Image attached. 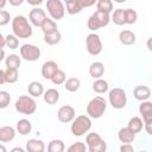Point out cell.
I'll list each match as a JSON object with an SVG mask.
<instances>
[{"instance_id":"cell-13","label":"cell","mask_w":152,"mask_h":152,"mask_svg":"<svg viewBox=\"0 0 152 152\" xmlns=\"http://www.w3.org/2000/svg\"><path fill=\"white\" fill-rule=\"evenodd\" d=\"M139 113L142 116L144 122H152V102L151 101H142L139 104Z\"/></svg>"},{"instance_id":"cell-21","label":"cell","mask_w":152,"mask_h":152,"mask_svg":"<svg viewBox=\"0 0 152 152\" xmlns=\"http://www.w3.org/2000/svg\"><path fill=\"white\" fill-rule=\"evenodd\" d=\"M64 7H65L66 13L70 14V15L77 14L83 10L81 0H66L65 4H64Z\"/></svg>"},{"instance_id":"cell-18","label":"cell","mask_w":152,"mask_h":152,"mask_svg":"<svg viewBox=\"0 0 152 152\" xmlns=\"http://www.w3.org/2000/svg\"><path fill=\"white\" fill-rule=\"evenodd\" d=\"M119 40L124 45H133L137 40L135 33L131 30H122L119 33Z\"/></svg>"},{"instance_id":"cell-36","label":"cell","mask_w":152,"mask_h":152,"mask_svg":"<svg viewBox=\"0 0 152 152\" xmlns=\"http://www.w3.org/2000/svg\"><path fill=\"white\" fill-rule=\"evenodd\" d=\"M138 13L132 8H125V23L128 25H132L137 21Z\"/></svg>"},{"instance_id":"cell-45","label":"cell","mask_w":152,"mask_h":152,"mask_svg":"<svg viewBox=\"0 0 152 152\" xmlns=\"http://www.w3.org/2000/svg\"><path fill=\"white\" fill-rule=\"evenodd\" d=\"M8 2L11 6H20L24 4V0H10Z\"/></svg>"},{"instance_id":"cell-32","label":"cell","mask_w":152,"mask_h":152,"mask_svg":"<svg viewBox=\"0 0 152 152\" xmlns=\"http://www.w3.org/2000/svg\"><path fill=\"white\" fill-rule=\"evenodd\" d=\"M65 145L61 139H53L48 144V152H64Z\"/></svg>"},{"instance_id":"cell-30","label":"cell","mask_w":152,"mask_h":152,"mask_svg":"<svg viewBox=\"0 0 152 152\" xmlns=\"http://www.w3.org/2000/svg\"><path fill=\"white\" fill-rule=\"evenodd\" d=\"M40 28H42V31H43L44 34H49V33H52V32H55V31L58 30L56 21L52 20V19H50V18H46L44 20V23L42 24Z\"/></svg>"},{"instance_id":"cell-53","label":"cell","mask_w":152,"mask_h":152,"mask_svg":"<svg viewBox=\"0 0 152 152\" xmlns=\"http://www.w3.org/2000/svg\"><path fill=\"white\" fill-rule=\"evenodd\" d=\"M140 152H147V151H140Z\"/></svg>"},{"instance_id":"cell-52","label":"cell","mask_w":152,"mask_h":152,"mask_svg":"<svg viewBox=\"0 0 152 152\" xmlns=\"http://www.w3.org/2000/svg\"><path fill=\"white\" fill-rule=\"evenodd\" d=\"M0 152H7V148L5 147V145L0 144Z\"/></svg>"},{"instance_id":"cell-19","label":"cell","mask_w":152,"mask_h":152,"mask_svg":"<svg viewBox=\"0 0 152 152\" xmlns=\"http://www.w3.org/2000/svg\"><path fill=\"white\" fill-rule=\"evenodd\" d=\"M104 74V65L102 62H93L89 66V75L94 80H99Z\"/></svg>"},{"instance_id":"cell-4","label":"cell","mask_w":152,"mask_h":152,"mask_svg":"<svg viewBox=\"0 0 152 152\" xmlns=\"http://www.w3.org/2000/svg\"><path fill=\"white\" fill-rule=\"evenodd\" d=\"M14 108L20 114L31 115L37 109V102L30 95H21L17 99V101L14 103Z\"/></svg>"},{"instance_id":"cell-14","label":"cell","mask_w":152,"mask_h":152,"mask_svg":"<svg viewBox=\"0 0 152 152\" xmlns=\"http://www.w3.org/2000/svg\"><path fill=\"white\" fill-rule=\"evenodd\" d=\"M133 96L138 101H147L151 96V89L147 86H137L133 89Z\"/></svg>"},{"instance_id":"cell-2","label":"cell","mask_w":152,"mask_h":152,"mask_svg":"<svg viewBox=\"0 0 152 152\" xmlns=\"http://www.w3.org/2000/svg\"><path fill=\"white\" fill-rule=\"evenodd\" d=\"M107 109V101L102 96L93 97L87 104V115L90 119H100Z\"/></svg>"},{"instance_id":"cell-9","label":"cell","mask_w":152,"mask_h":152,"mask_svg":"<svg viewBox=\"0 0 152 152\" xmlns=\"http://www.w3.org/2000/svg\"><path fill=\"white\" fill-rule=\"evenodd\" d=\"M40 49L33 44H23L20 46V58L27 62H36L40 58Z\"/></svg>"},{"instance_id":"cell-44","label":"cell","mask_w":152,"mask_h":152,"mask_svg":"<svg viewBox=\"0 0 152 152\" xmlns=\"http://www.w3.org/2000/svg\"><path fill=\"white\" fill-rule=\"evenodd\" d=\"M144 128L148 135L152 134V122H144Z\"/></svg>"},{"instance_id":"cell-1","label":"cell","mask_w":152,"mask_h":152,"mask_svg":"<svg viewBox=\"0 0 152 152\" xmlns=\"http://www.w3.org/2000/svg\"><path fill=\"white\" fill-rule=\"evenodd\" d=\"M12 31L13 34L20 39L30 38L33 33L32 25L30 24L28 19L24 15H15L12 19Z\"/></svg>"},{"instance_id":"cell-51","label":"cell","mask_w":152,"mask_h":152,"mask_svg":"<svg viewBox=\"0 0 152 152\" xmlns=\"http://www.w3.org/2000/svg\"><path fill=\"white\" fill-rule=\"evenodd\" d=\"M43 1L42 0H37V1H28V4L30 5H40Z\"/></svg>"},{"instance_id":"cell-10","label":"cell","mask_w":152,"mask_h":152,"mask_svg":"<svg viewBox=\"0 0 152 152\" xmlns=\"http://www.w3.org/2000/svg\"><path fill=\"white\" fill-rule=\"evenodd\" d=\"M46 18L48 17H46L45 11L43 8H40V7H34L28 13V21L34 27H40Z\"/></svg>"},{"instance_id":"cell-42","label":"cell","mask_w":152,"mask_h":152,"mask_svg":"<svg viewBox=\"0 0 152 152\" xmlns=\"http://www.w3.org/2000/svg\"><path fill=\"white\" fill-rule=\"evenodd\" d=\"M120 152H135V150L131 144H122L120 146Z\"/></svg>"},{"instance_id":"cell-3","label":"cell","mask_w":152,"mask_h":152,"mask_svg":"<svg viewBox=\"0 0 152 152\" xmlns=\"http://www.w3.org/2000/svg\"><path fill=\"white\" fill-rule=\"evenodd\" d=\"M91 128V119L88 115H78L75 116V119L71 121L70 131L72 135L75 137H82L84 135L89 129Z\"/></svg>"},{"instance_id":"cell-43","label":"cell","mask_w":152,"mask_h":152,"mask_svg":"<svg viewBox=\"0 0 152 152\" xmlns=\"http://www.w3.org/2000/svg\"><path fill=\"white\" fill-rule=\"evenodd\" d=\"M81 4H82V7L84 8V7H90V6H93V5H95L96 4V1L95 0H81Z\"/></svg>"},{"instance_id":"cell-47","label":"cell","mask_w":152,"mask_h":152,"mask_svg":"<svg viewBox=\"0 0 152 152\" xmlns=\"http://www.w3.org/2000/svg\"><path fill=\"white\" fill-rule=\"evenodd\" d=\"M10 152H26L25 151V148H23V147H19V146H15V147H13Z\"/></svg>"},{"instance_id":"cell-34","label":"cell","mask_w":152,"mask_h":152,"mask_svg":"<svg viewBox=\"0 0 152 152\" xmlns=\"http://www.w3.org/2000/svg\"><path fill=\"white\" fill-rule=\"evenodd\" d=\"M19 78V74H18V70L15 69H7L5 70V82L6 83H15Z\"/></svg>"},{"instance_id":"cell-17","label":"cell","mask_w":152,"mask_h":152,"mask_svg":"<svg viewBox=\"0 0 152 152\" xmlns=\"http://www.w3.org/2000/svg\"><path fill=\"white\" fill-rule=\"evenodd\" d=\"M27 93H28V95L31 96V97H39V96H42L43 94H44V87H43V84L40 83V82H38V81H32V82H30L28 83V86H27Z\"/></svg>"},{"instance_id":"cell-33","label":"cell","mask_w":152,"mask_h":152,"mask_svg":"<svg viewBox=\"0 0 152 152\" xmlns=\"http://www.w3.org/2000/svg\"><path fill=\"white\" fill-rule=\"evenodd\" d=\"M102 140L103 139L99 133H95V132L88 133L87 137H86V145H87V147H93V146L100 144Z\"/></svg>"},{"instance_id":"cell-49","label":"cell","mask_w":152,"mask_h":152,"mask_svg":"<svg viewBox=\"0 0 152 152\" xmlns=\"http://www.w3.org/2000/svg\"><path fill=\"white\" fill-rule=\"evenodd\" d=\"M5 58H6V56H5V51H4V49H0V62H2Z\"/></svg>"},{"instance_id":"cell-5","label":"cell","mask_w":152,"mask_h":152,"mask_svg":"<svg viewBox=\"0 0 152 152\" xmlns=\"http://www.w3.org/2000/svg\"><path fill=\"white\" fill-rule=\"evenodd\" d=\"M109 21H110V14L101 12V11H95L88 18L87 26H88L89 30L96 31V30H100V28L107 26L109 24Z\"/></svg>"},{"instance_id":"cell-46","label":"cell","mask_w":152,"mask_h":152,"mask_svg":"<svg viewBox=\"0 0 152 152\" xmlns=\"http://www.w3.org/2000/svg\"><path fill=\"white\" fill-rule=\"evenodd\" d=\"M4 83H6L5 82V70L0 69V86H2Z\"/></svg>"},{"instance_id":"cell-15","label":"cell","mask_w":152,"mask_h":152,"mask_svg":"<svg viewBox=\"0 0 152 152\" xmlns=\"http://www.w3.org/2000/svg\"><path fill=\"white\" fill-rule=\"evenodd\" d=\"M26 152H45V144L39 139H30L26 141Z\"/></svg>"},{"instance_id":"cell-38","label":"cell","mask_w":152,"mask_h":152,"mask_svg":"<svg viewBox=\"0 0 152 152\" xmlns=\"http://www.w3.org/2000/svg\"><path fill=\"white\" fill-rule=\"evenodd\" d=\"M11 102V95L6 90H0V109H5L8 107Z\"/></svg>"},{"instance_id":"cell-37","label":"cell","mask_w":152,"mask_h":152,"mask_svg":"<svg viewBox=\"0 0 152 152\" xmlns=\"http://www.w3.org/2000/svg\"><path fill=\"white\" fill-rule=\"evenodd\" d=\"M66 81V75H65V72L63 71V70H58L53 76H52V78H51V82L53 83V84H56V86H61V84H64V82Z\"/></svg>"},{"instance_id":"cell-20","label":"cell","mask_w":152,"mask_h":152,"mask_svg":"<svg viewBox=\"0 0 152 152\" xmlns=\"http://www.w3.org/2000/svg\"><path fill=\"white\" fill-rule=\"evenodd\" d=\"M118 138L122 144H131L135 139V134L128 128V127H122L118 132Z\"/></svg>"},{"instance_id":"cell-29","label":"cell","mask_w":152,"mask_h":152,"mask_svg":"<svg viewBox=\"0 0 152 152\" xmlns=\"http://www.w3.org/2000/svg\"><path fill=\"white\" fill-rule=\"evenodd\" d=\"M96 11H101V12H104V13H108L110 14L113 12V1L110 0H99L96 1Z\"/></svg>"},{"instance_id":"cell-35","label":"cell","mask_w":152,"mask_h":152,"mask_svg":"<svg viewBox=\"0 0 152 152\" xmlns=\"http://www.w3.org/2000/svg\"><path fill=\"white\" fill-rule=\"evenodd\" d=\"M5 46L11 50H15L19 48V39L14 34H7L5 37Z\"/></svg>"},{"instance_id":"cell-48","label":"cell","mask_w":152,"mask_h":152,"mask_svg":"<svg viewBox=\"0 0 152 152\" xmlns=\"http://www.w3.org/2000/svg\"><path fill=\"white\" fill-rule=\"evenodd\" d=\"M4 48H5V37L0 32V49H4Z\"/></svg>"},{"instance_id":"cell-16","label":"cell","mask_w":152,"mask_h":152,"mask_svg":"<svg viewBox=\"0 0 152 152\" xmlns=\"http://www.w3.org/2000/svg\"><path fill=\"white\" fill-rule=\"evenodd\" d=\"M15 128L12 126H2L0 127V142H10L15 137Z\"/></svg>"},{"instance_id":"cell-6","label":"cell","mask_w":152,"mask_h":152,"mask_svg":"<svg viewBox=\"0 0 152 152\" xmlns=\"http://www.w3.org/2000/svg\"><path fill=\"white\" fill-rule=\"evenodd\" d=\"M108 101L114 109H122L127 104V95L122 88H113L108 93Z\"/></svg>"},{"instance_id":"cell-26","label":"cell","mask_w":152,"mask_h":152,"mask_svg":"<svg viewBox=\"0 0 152 152\" xmlns=\"http://www.w3.org/2000/svg\"><path fill=\"white\" fill-rule=\"evenodd\" d=\"M81 87V81L77 77H70L64 82V88L66 91L76 93Z\"/></svg>"},{"instance_id":"cell-8","label":"cell","mask_w":152,"mask_h":152,"mask_svg":"<svg viewBox=\"0 0 152 152\" xmlns=\"http://www.w3.org/2000/svg\"><path fill=\"white\" fill-rule=\"evenodd\" d=\"M86 49L91 56L100 55L102 51V42L100 36L96 33H89L86 38Z\"/></svg>"},{"instance_id":"cell-25","label":"cell","mask_w":152,"mask_h":152,"mask_svg":"<svg viewBox=\"0 0 152 152\" xmlns=\"http://www.w3.org/2000/svg\"><path fill=\"white\" fill-rule=\"evenodd\" d=\"M5 64L7 69H15L18 70L20 64H21V58L19 57V55L15 53H11L5 58Z\"/></svg>"},{"instance_id":"cell-41","label":"cell","mask_w":152,"mask_h":152,"mask_svg":"<svg viewBox=\"0 0 152 152\" xmlns=\"http://www.w3.org/2000/svg\"><path fill=\"white\" fill-rule=\"evenodd\" d=\"M106 151H107V144L104 140H102L100 144L93 147H88V152H106Z\"/></svg>"},{"instance_id":"cell-23","label":"cell","mask_w":152,"mask_h":152,"mask_svg":"<svg viewBox=\"0 0 152 152\" xmlns=\"http://www.w3.org/2000/svg\"><path fill=\"white\" fill-rule=\"evenodd\" d=\"M15 131L21 134V135H27L31 133L32 131V124L30 122V120L27 119H20L18 120L17 122V126H15Z\"/></svg>"},{"instance_id":"cell-40","label":"cell","mask_w":152,"mask_h":152,"mask_svg":"<svg viewBox=\"0 0 152 152\" xmlns=\"http://www.w3.org/2000/svg\"><path fill=\"white\" fill-rule=\"evenodd\" d=\"M11 20H12V18H11L10 12L8 11H5V10H1L0 11V26L7 25Z\"/></svg>"},{"instance_id":"cell-27","label":"cell","mask_w":152,"mask_h":152,"mask_svg":"<svg viewBox=\"0 0 152 152\" xmlns=\"http://www.w3.org/2000/svg\"><path fill=\"white\" fill-rule=\"evenodd\" d=\"M110 20H112L115 25H118V26L126 25V23H125V10H124V8H118V10H115V11L112 13Z\"/></svg>"},{"instance_id":"cell-31","label":"cell","mask_w":152,"mask_h":152,"mask_svg":"<svg viewBox=\"0 0 152 152\" xmlns=\"http://www.w3.org/2000/svg\"><path fill=\"white\" fill-rule=\"evenodd\" d=\"M62 39V34L61 32L57 30L52 33H49V34H44V42L45 44L48 45H57Z\"/></svg>"},{"instance_id":"cell-24","label":"cell","mask_w":152,"mask_h":152,"mask_svg":"<svg viewBox=\"0 0 152 152\" xmlns=\"http://www.w3.org/2000/svg\"><path fill=\"white\" fill-rule=\"evenodd\" d=\"M127 127H128L134 134L140 133V132L142 131V128H144V121H142V119L139 118V116H133V118L129 119V121H128V124H127Z\"/></svg>"},{"instance_id":"cell-50","label":"cell","mask_w":152,"mask_h":152,"mask_svg":"<svg viewBox=\"0 0 152 152\" xmlns=\"http://www.w3.org/2000/svg\"><path fill=\"white\" fill-rule=\"evenodd\" d=\"M6 4H7V1H6V0H0V11L6 6Z\"/></svg>"},{"instance_id":"cell-7","label":"cell","mask_w":152,"mask_h":152,"mask_svg":"<svg viewBox=\"0 0 152 152\" xmlns=\"http://www.w3.org/2000/svg\"><path fill=\"white\" fill-rule=\"evenodd\" d=\"M46 10L52 20L58 21L64 18L65 15V7L61 0H48L46 1Z\"/></svg>"},{"instance_id":"cell-28","label":"cell","mask_w":152,"mask_h":152,"mask_svg":"<svg viewBox=\"0 0 152 152\" xmlns=\"http://www.w3.org/2000/svg\"><path fill=\"white\" fill-rule=\"evenodd\" d=\"M109 89V84L106 80L103 78H99V80H95L94 83H93V90L97 94H103L106 91H108Z\"/></svg>"},{"instance_id":"cell-39","label":"cell","mask_w":152,"mask_h":152,"mask_svg":"<svg viewBox=\"0 0 152 152\" xmlns=\"http://www.w3.org/2000/svg\"><path fill=\"white\" fill-rule=\"evenodd\" d=\"M86 151H87V146L82 141H76L66 148V152H86Z\"/></svg>"},{"instance_id":"cell-11","label":"cell","mask_w":152,"mask_h":152,"mask_svg":"<svg viewBox=\"0 0 152 152\" xmlns=\"http://www.w3.org/2000/svg\"><path fill=\"white\" fill-rule=\"evenodd\" d=\"M76 116V112L72 106H69V104H65V106H62L58 112H57V118L58 120L62 122V124H69L71 122Z\"/></svg>"},{"instance_id":"cell-22","label":"cell","mask_w":152,"mask_h":152,"mask_svg":"<svg viewBox=\"0 0 152 152\" xmlns=\"http://www.w3.org/2000/svg\"><path fill=\"white\" fill-rule=\"evenodd\" d=\"M43 99L48 104H56L59 101V91L55 88H50L44 91Z\"/></svg>"},{"instance_id":"cell-12","label":"cell","mask_w":152,"mask_h":152,"mask_svg":"<svg viewBox=\"0 0 152 152\" xmlns=\"http://www.w3.org/2000/svg\"><path fill=\"white\" fill-rule=\"evenodd\" d=\"M59 70L58 64L55 61H46L43 65H42V76L45 80H50L52 78V76Z\"/></svg>"}]
</instances>
